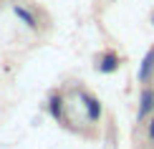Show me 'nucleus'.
I'll return each mask as SVG.
<instances>
[{"label":"nucleus","instance_id":"obj_4","mask_svg":"<svg viewBox=\"0 0 154 149\" xmlns=\"http://www.w3.org/2000/svg\"><path fill=\"white\" fill-rule=\"evenodd\" d=\"M152 73H154V46L149 48V51H146V56L142 58V66H139V81H142V83H146V81H149L152 79Z\"/></svg>","mask_w":154,"mask_h":149},{"label":"nucleus","instance_id":"obj_7","mask_svg":"<svg viewBox=\"0 0 154 149\" xmlns=\"http://www.w3.org/2000/svg\"><path fill=\"white\" fill-rule=\"evenodd\" d=\"M146 134H149V139L154 141V119H149V126H146Z\"/></svg>","mask_w":154,"mask_h":149},{"label":"nucleus","instance_id":"obj_3","mask_svg":"<svg viewBox=\"0 0 154 149\" xmlns=\"http://www.w3.org/2000/svg\"><path fill=\"white\" fill-rule=\"evenodd\" d=\"M81 104H83V111H86L88 116V121H99L101 119V101L96 99L94 94H86V91H81Z\"/></svg>","mask_w":154,"mask_h":149},{"label":"nucleus","instance_id":"obj_1","mask_svg":"<svg viewBox=\"0 0 154 149\" xmlns=\"http://www.w3.org/2000/svg\"><path fill=\"white\" fill-rule=\"evenodd\" d=\"M119 66H121V58L116 51H104L99 56V61H96V71L99 73H116Z\"/></svg>","mask_w":154,"mask_h":149},{"label":"nucleus","instance_id":"obj_2","mask_svg":"<svg viewBox=\"0 0 154 149\" xmlns=\"http://www.w3.org/2000/svg\"><path fill=\"white\" fill-rule=\"evenodd\" d=\"M154 111V88H144L139 96V109H137V121H146Z\"/></svg>","mask_w":154,"mask_h":149},{"label":"nucleus","instance_id":"obj_5","mask_svg":"<svg viewBox=\"0 0 154 149\" xmlns=\"http://www.w3.org/2000/svg\"><path fill=\"white\" fill-rule=\"evenodd\" d=\"M63 96L58 94V91H53L48 96V114L53 116V119H63Z\"/></svg>","mask_w":154,"mask_h":149},{"label":"nucleus","instance_id":"obj_8","mask_svg":"<svg viewBox=\"0 0 154 149\" xmlns=\"http://www.w3.org/2000/svg\"><path fill=\"white\" fill-rule=\"evenodd\" d=\"M152 23H154V15H152Z\"/></svg>","mask_w":154,"mask_h":149},{"label":"nucleus","instance_id":"obj_6","mask_svg":"<svg viewBox=\"0 0 154 149\" xmlns=\"http://www.w3.org/2000/svg\"><path fill=\"white\" fill-rule=\"evenodd\" d=\"M13 13H15V15L20 18V20L28 25L30 30H38V18H35V13H33V10L23 8V5H15V8H13Z\"/></svg>","mask_w":154,"mask_h":149}]
</instances>
